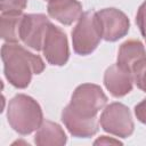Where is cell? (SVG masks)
<instances>
[{"label":"cell","mask_w":146,"mask_h":146,"mask_svg":"<svg viewBox=\"0 0 146 146\" xmlns=\"http://www.w3.org/2000/svg\"><path fill=\"white\" fill-rule=\"evenodd\" d=\"M1 59L6 79L18 89L26 88L32 80V75L40 74L44 70L42 58L18 43H3L1 47Z\"/></svg>","instance_id":"obj_1"},{"label":"cell","mask_w":146,"mask_h":146,"mask_svg":"<svg viewBox=\"0 0 146 146\" xmlns=\"http://www.w3.org/2000/svg\"><path fill=\"white\" fill-rule=\"evenodd\" d=\"M7 120L16 132L26 136L39 129L43 122V114L41 106L34 98L18 94L9 100Z\"/></svg>","instance_id":"obj_2"},{"label":"cell","mask_w":146,"mask_h":146,"mask_svg":"<svg viewBox=\"0 0 146 146\" xmlns=\"http://www.w3.org/2000/svg\"><path fill=\"white\" fill-rule=\"evenodd\" d=\"M103 39L102 26L96 11H84L72 30L73 50L81 56L90 55Z\"/></svg>","instance_id":"obj_3"},{"label":"cell","mask_w":146,"mask_h":146,"mask_svg":"<svg viewBox=\"0 0 146 146\" xmlns=\"http://www.w3.org/2000/svg\"><path fill=\"white\" fill-rule=\"evenodd\" d=\"M107 96L98 84L82 83L75 88L66 106L74 114L84 119H97V113L105 107Z\"/></svg>","instance_id":"obj_4"},{"label":"cell","mask_w":146,"mask_h":146,"mask_svg":"<svg viewBox=\"0 0 146 146\" xmlns=\"http://www.w3.org/2000/svg\"><path fill=\"white\" fill-rule=\"evenodd\" d=\"M99 123L104 131L120 138L130 137L135 130L130 110L119 102L111 103L103 110Z\"/></svg>","instance_id":"obj_5"},{"label":"cell","mask_w":146,"mask_h":146,"mask_svg":"<svg viewBox=\"0 0 146 146\" xmlns=\"http://www.w3.org/2000/svg\"><path fill=\"white\" fill-rule=\"evenodd\" d=\"M50 24L51 22L43 14H24L21 26V41L35 51L42 50Z\"/></svg>","instance_id":"obj_6"},{"label":"cell","mask_w":146,"mask_h":146,"mask_svg":"<svg viewBox=\"0 0 146 146\" xmlns=\"http://www.w3.org/2000/svg\"><path fill=\"white\" fill-rule=\"evenodd\" d=\"M42 52L47 62L55 66H63L68 60L70 49L67 36L62 29L52 23L48 27L42 46Z\"/></svg>","instance_id":"obj_7"},{"label":"cell","mask_w":146,"mask_h":146,"mask_svg":"<svg viewBox=\"0 0 146 146\" xmlns=\"http://www.w3.org/2000/svg\"><path fill=\"white\" fill-rule=\"evenodd\" d=\"M100 22L103 39L114 42L128 34L130 21L128 16L116 8H104L96 11Z\"/></svg>","instance_id":"obj_8"},{"label":"cell","mask_w":146,"mask_h":146,"mask_svg":"<svg viewBox=\"0 0 146 146\" xmlns=\"http://www.w3.org/2000/svg\"><path fill=\"white\" fill-rule=\"evenodd\" d=\"M104 86L113 97H123L132 90V72L120 64H113L104 73Z\"/></svg>","instance_id":"obj_9"},{"label":"cell","mask_w":146,"mask_h":146,"mask_svg":"<svg viewBox=\"0 0 146 146\" xmlns=\"http://www.w3.org/2000/svg\"><path fill=\"white\" fill-rule=\"evenodd\" d=\"M48 15L63 25H71L82 15V5L78 0H49Z\"/></svg>","instance_id":"obj_10"},{"label":"cell","mask_w":146,"mask_h":146,"mask_svg":"<svg viewBox=\"0 0 146 146\" xmlns=\"http://www.w3.org/2000/svg\"><path fill=\"white\" fill-rule=\"evenodd\" d=\"M62 121L68 132L76 138H89L97 133L98 121L97 119H84L73 112L66 106L62 112Z\"/></svg>","instance_id":"obj_11"},{"label":"cell","mask_w":146,"mask_h":146,"mask_svg":"<svg viewBox=\"0 0 146 146\" xmlns=\"http://www.w3.org/2000/svg\"><path fill=\"white\" fill-rule=\"evenodd\" d=\"M66 141L67 137L64 129L49 120H43L34 136V143L39 146H63Z\"/></svg>","instance_id":"obj_12"},{"label":"cell","mask_w":146,"mask_h":146,"mask_svg":"<svg viewBox=\"0 0 146 146\" xmlns=\"http://www.w3.org/2000/svg\"><path fill=\"white\" fill-rule=\"evenodd\" d=\"M146 58V50L141 41L130 39L124 41L117 52V64L132 72V68L140 60Z\"/></svg>","instance_id":"obj_13"},{"label":"cell","mask_w":146,"mask_h":146,"mask_svg":"<svg viewBox=\"0 0 146 146\" xmlns=\"http://www.w3.org/2000/svg\"><path fill=\"white\" fill-rule=\"evenodd\" d=\"M24 14H1L0 31L1 38L6 42L18 43L21 41V26Z\"/></svg>","instance_id":"obj_14"},{"label":"cell","mask_w":146,"mask_h":146,"mask_svg":"<svg viewBox=\"0 0 146 146\" xmlns=\"http://www.w3.org/2000/svg\"><path fill=\"white\" fill-rule=\"evenodd\" d=\"M27 6V0H0L1 14H21Z\"/></svg>","instance_id":"obj_15"},{"label":"cell","mask_w":146,"mask_h":146,"mask_svg":"<svg viewBox=\"0 0 146 146\" xmlns=\"http://www.w3.org/2000/svg\"><path fill=\"white\" fill-rule=\"evenodd\" d=\"M132 75L133 82L137 84V87L146 92V58L135 65L132 68Z\"/></svg>","instance_id":"obj_16"},{"label":"cell","mask_w":146,"mask_h":146,"mask_svg":"<svg viewBox=\"0 0 146 146\" xmlns=\"http://www.w3.org/2000/svg\"><path fill=\"white\" fill-rule=\"evenodd\" d=\"M136 23L143 36L146 38V0L138 8V11L136 15Z\"/></svg>","instance_id":"obj_17"},{"label":"cell","mask_w":146,"mask_h":146,"mask_svg":"<svg viewBox=\"0 0 146 146\" xmlns=\"http://www.w3.org/2000/svg\"><path fill=\"white\" fill-rule=\"evenodd\" d=\"M135 115L139 122L146 124V98L135 106Z\"/></svg>","instance_id":"obj_18"},{"label":"cell","mask_w":146,"mask_h":146,"mask_svg":"<svg viewBox=\"0 0 146 146\" xmlns=\"http://www.w3.org/2000/svg\"><path fill=\"white\" fill-rule=\"evenodd\" d=\"M122 143L117 139L110 138L107 136H100L98 139L95 140L94 145H121Z\"/></svg>","instance_id":"obj_19"},{"label":"cell","mask_w":146,"mask_h":146,"mask_svg":"<svg viewBox=\"0 0 146 146\" xmlns=\"http://www.w3.org/2000/svg\"><path fill=\"white\" fill-rule=\"evenodd\" d=\"M47 1H49V0H47Z\"/></svg>","instance_id":"obj_20"},{"label":"cell","mask_w":146,"mask_h":146,"mask_svg":"<svg viewBox=\"0 0 146 146\" xmlns=\"http://www.w3.org/2000/svg\"><path fill=\"white\" fill-rule=\"evenodd\" d=\"M145 39H146V38H145Z\"/></svg>","instance_id":"obj_21"}]
</instances>
